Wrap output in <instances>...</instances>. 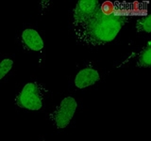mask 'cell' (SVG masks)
<instances>
[{"label": "cell", "mask_w": 151, "mask_h": 141, "mask_svg": "<svg viewBox=\"0 0 151 141\" xmlns=\"http://www.w3.org/2000/svg\"><path fill=\"white\" fill-rule=\"evenodd\" d=\"M100 79V75L96 70L85 68L77 73L75 77V85L78 88H86L94 85Z\"/></svg>", "instance_id": "5"}, {"label": "cell", "mask_w": 151, "mask_h": 141, "mask_svg": "<svg viewBox=\"0 0 151 141\" xmlns=\"http://www.w3.org/2000/svg\"><path fill=\"white\" fill-rule=\"evenodd\" d=\"M13 66V61L9 58H5L0 62V80L3 79L8 73L12 70Z\"/></svg>", "instance_id": "9"}, {"label": "cell", "mask_w": 151, "mask_h": 141, "mask_svg": "<svg viewBox=\"0 0 151 141\" xmlns=\"http://www.w3.org/2000/svg\"><path fill=\"white\" fill-rule=\"evenodd\" d=\"M22 41L27 48L31 51H41L45 46L41 35L38 33V31L32 28H27L23 31Z\"/></svg>", "instance_id": "6"}, {"label": "cell", "mask_w": 151, "mask_h": 141, "mask_svg": "<svg viewBox=\"0 0 151 141\" xmlns=\"http://www.w3.org/2000/svg\"><path fill=\"white\" fill-rule=\"evenodd\" d=\"M100 6L97 0H79L73 11V26L78 28L86 23Z\"/></svg>", "instance_id": "4"}, {"label": "cell", "mask_w": 151, "mask_h": 141, "mask_svg": "<svg viewBox=\"0 0 151 141\" xmlns=\"http://www.w3.org/2000/svg\"><path fill=\"white\" fill-rule=\"evenodd\" d=\"M151 65V47L150 41L147 42V44L141 52L139 56L138 61H137V66L142 68H149Z\"/></svg>", "instance_id": "7"}, {"label": "cell", "mask_w": 151, "mask_h": 141, "mask_svg": "<svg viewBox=\"0 0 151 141\" xmlns=\"http://www.w3.org/2000/svg\"><path fill=\"white\" fill-rule=\"evenodd\" d=\"M136 30L137 32H145L149 34L151 31L150 26V16L148 14L139 17L136 22Z\"/></svg>", "instance_id": "8"}, {"label": "cell", "mask_w": 151, "mask_h": 141, "mask_svg": "<svg viewBox=\"0 0 151 141\" xmlns=\"http://www.w3.org/2000/svg\"><path fill=\"white\" fill-rule=\"evenodd\" d=\"M44 96V88L39 84L30 82L26 84L18 93L15 103L24 109L37 111L42 107Z\"/></svg>", "instance_id": "2"}, {"label": "cell", "mask_w": 151, "mask_h": 141, "mask_svg": "<svg viewBox=\"0 0 151 141\" xmlns=\"http://www.w3.org/2000/svg\"><path fill=\"white\" fill-rule=\"evenodd\" d=\"M77 108L78 103L73 97H65L49 115V119L58 129H64L72 120Z\"/></svg>", "instance_id": "3"}, {"label": "cell", "mask_w": 151, "mask_h": 141, "mask_svg": "<svg viewBox=\"0 0 151 141\" xmlns=\"http://www.w3.org/2000/svg\"><path fill=\"white\" fill-rule=\"evenodd\" d=\"M129 17L125 14L106 12L102 5L89 20L78 28H74L77 40L90 46L104 45L112 41L119 34Z\"/></svg>", "instance_id": "1"}]
</instances>
